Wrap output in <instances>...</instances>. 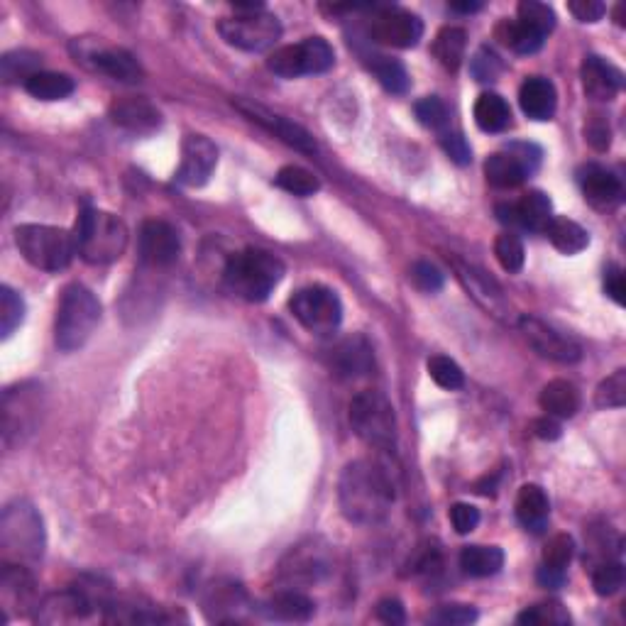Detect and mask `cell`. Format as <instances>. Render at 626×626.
<instances>
[{
    "label": "cell",
    "instance_id": "obj_1",
    "mask_svg": "<svg viewBox=\"0 0 626 626\" xmlns=\"http://www.w3.org/2000/svg\"><path fill=\"white\" fill-rule=\"evenodd\" d=\"M338 502L345 519L360 526L387 521L394 507V482L377 460H353L345 465L338 482Z\"/></svg>",
    "mask_w": 626,
    "mask_h": 626
},
{
    "label": "cell",
    "instance_id": "obj_2",
    "mask_svg": "<svg viewBox=\"0 0 626 626\" xmlns=\"http://www.w3.org/2000/svg\"><path fill=\"white\" fill-rule=\"evenodd\" d=\"M284 279V262L272 252L260 247H247L243 252H235L223 269V282L230 294L262 304L269 299L279 282Z\"/></svg>",
    "mask_w": 626,
    "mask_h": 626
},
{
    "label": "cell",
    "instance_id": "obj_3",
    "mask_svg": "<svg viewBox=\"0 0 626 626\" xmlns=\"http://www.w3.org/2000/svg\"><path fill=\"white\" fill-rule=\"evenodd\" d=\"M76 255L89 265H113L128 250V225L98 208H84L74 228Z\"/></svg>",
    "mask_w": 626,
    "mask_h": 626
},
{
    "label": "cell",
    "instance_id": "obj_4",
    "mask_svg": "<svg viewBox=\"0 0 626 626\" xmlns=\"http://www.w3.org/2000/svg\"><path fill=\"white\" fill-rule=\"evenodd\" d=\"M0 548H3V563L15 565H32L45 553V524L40 512L25 499L3 509Z\"/></svg>",
    "mask_w": 626,
    "mask_h": 626
},
{
    "label": "cell",
    "instance_id": "obj_5",
    "mask_svg": "<svg viewBox=\"0 0 626 626\" xmlns=\"http://www.w3.org/2000/svg\"><path fill=\"white\" fill-rule=\"evenodd\" d=\"M101 323V301L84 284H69L59 296L54 340L64 353L84 348Z\"/></svg>",
    "mask_w": 626,
    "mask_h": 626
},
{
    "label": "cell",
    "instance_id": "obj_6",
    "mask_svg": "<svg viewBox=\"0 0 626 626\" xmlns=\"http://www.w3.org/2000/svg\"><path fill=\"white\" fill-rule=\"evenodd\" d=\"M15 245H18L20 255L42 272H62L76 255L74 233L57 228V225H18Z\"/></svg>",
    "mask_w": 626,
    "mask_h": 626
},
{
    "label": "cell",
    "instance_id": "obj_7",
    "mask_svg": "<svg viewBox=\"0 0 626 626\" xmlns=\"http://www.w3.org/2000/svg\"><path fill=\"white\" fill-rule=\"evenodd\" d=\"M350 424L367 446L384 450L397 448V416L382 392L365 389L350 402Z\"/></svg>",
    "mask_w": 626,
    "mask_h": 626
},
{
    "label": "cell",
    "instance_id": "obj_8",
    "mask_svg": "<svg viewBox=\"0 0 626 626\" xmlns=\"http://www.w3.org/2000/svg\"><path fill=\"white\" fill-rule=\"evenodd\" d=\"M336 64V52L323 37H306V40L274 49L267 57V69L282 79L296 76L323 74Z\"/></svg>",
    "mask_w": 626,
    "mask_h": 626
},
{
    "label": "cell",
    "instance_id": "obj_9",
    "mask_svg": "<svg viewBox=\"0 0 626 626\" xmlns=\"http://www.w3.org/2000/svg\"><path fill=\"white\" fill-rule=\"evenodd\" d=\"M289 311L306 331L316 336H331L343 321V304L333 289L313 284L296 291L289 299Z\"/></svg>",
    "mask_w": 626,
    "mask_h": 626
},
{
    "label": "cell",
    "instance_id": "obj_10",
    "mask_svg": "<svg viewBox=\"0 0 626 626\" xmlns=\"http://www.w3.org/2000/svg\"><path fill=\"white\" fill-rule=\"evenodd\" d=\"M218 32L230 47L243 49V52H265L274 47L282 37V25L277 15L262 10L250 13H235L233 18H223L218 23Z\"/></svg>",
    "mask_w": 626,
    "mask_h": 626
},
{
    "label": "cell",
    "instance_id": "obj_11",
    "mask_svg": "<svg viewBox=\"0 0 626 626\" xmlns=\"http://www.w3.org/2000/svg\"><path fill=\"white\" fill-rule=\"evenodd\" d=\"M519 328L521 333H524L526 343H529L541 358L560 362V365H573V362H578L582 358V348L573 338L556 331V328L548 326L541 318L521 316Z\"/></svg>",
    "mask_w": 626,
    "mask_h": 626
},
{
    "label": "cell",
    "instance_id": "obj_12",
    "mask_svg": "<svg viewBox=\"0 0 626 626\" xmlns=\"http://www.w3.org/2000/svg\"><path fill=\"white\" fill-rule=\"evenodd\" d=\"M370 35L375 37L380 45L397 47V49H411L421 42L424 37V23L416 13L404 8H382L380 13L372 18Z\"/></svg>",
    "mask_w": 626,
    "mask_h": 626
},
{
    "label": "cell",
    "instance_id": "obj_13",
    "mask_svg": "<svg viewBox=\"0 0 626 626\" xmlns=\"http://www.w3.org/2000/svg\"><path fill=\"white\" fill-rule=\"evenodd\" d=\"M331 570L326 546H318L316 541H306L294 546L287 553V558L279 565V578L287 582L289 587L299 590L304 585H313Z\"/></svg>",
    "mask_w": 626,
    "mask_h": 626
},
{
    "label": "cell",
    "instance_id": "obj_14",
    "mask_svg": "<svg viewBox=\"0 0 626 626\" xmlns=\"http://www.w3.org/2000/svg\"><path fill=\"white\" fill-rule=\"evenodd\" d=\"M218 164V147L206 135H186L181 142V162L177 169V184L199 189L211 179Z\"/></svg>",
    "mask_w": 626,
    "mask_h": 626
},
{
    "label": "cell",
    "instance_id": "obj_15",
    "mask_svg": "<svg viewBox=\"0 0 626 626\" xmlns=\"http://www.w3.org/2000/svg\"><path fill=\"white\" fill-rule=\"evenodd\" d=\"M37 392L40 389L30 387V384H20L5 392L3 397V443L13 446L20 443L23 433H30L35 426V416L40 404H37Z\"/></svg>",
    "mask_w": 626,
    "mask_h": 626
},
{
    "label": "cell",
    "instance_id": "obj_16",
    "mask_svg": "<svg viewBox=\"0 0 626 626\" xmlns=\"http://www.w3.org/2000/svg\"><path fill=\"white\" fill-rule=\"evenodd\" d=\"M235 108H238L240 113H245L252 123L262 125V128L269 130V133L277 135L279 140L287 142V145L294 147V150L304 152V155H316L318 152V145H316V140H313V135L309 133V130L301 128V125H296L294 120L267 111V108L260 106V103L243 101V98L235 101Z\"/></svg>",
    "mask_w": 626,
    "mask_h": 626
},
{
    "label": "cell",
    "instance_id": "obj_17",
    "mask_svg": "<svg viewBox=\"0 0 626 626\" xmlns=\"http://www.w3.org/2000/svg\"><path fill=\"white\" fill-rule=\"evenodd\" d=\"M81 45V40H79ZM79 59L91 67L93 71L103 76H111L115 81H123V84H137L142 81L145 71H142L140 62L128 52V49L120 47H101V45H91L79 49Z\"/></svg>",
    "mask_w": 626,
    "mask_h": 626
},
{
    "label": "cell",
    "instance_id": "obj_18",
    "mask_svg": "<svg viewBox=\"0 0 626 626\" xmlns=\"http://www.w3.org/2000/svg\"><path fill=\"white\" fill-rule=\"evenodd\" d=\"M450 265H453L455 274H458L460 284H463V287L470 291V296L482 306V309H485L494 318H507V313H509L507 296H504L502 287L494 282L490 274L482 272L480 267L468 265V262L458 260V257H453V260H450Z\"/></svg>",
    "mask_w": 626,
    "mask_h": 626
},
{
    "label": "cell",
    "instance_id": "obj_19",
    "mask_svg": "<svg viewBox=\"0 0 626 626\" xmlns=\"http://www.w3.org/2000/svg\"><path fill=\"white\" fill-rule=\"evenodd\" d=\"M181 240L167 221H145L140 228V260L150 267H169L179 260Z\"/></svg>",
    "mask_w": 626,
    "mask_h": 626
},
{
    "label": "cell",
    "instance_id": "obj_20",
    "mask_svg": "<svg viewBox=\"0 0 626 626\" xmlns=\"http://www.w3.org/2000/svg\"><path fill=\"white\" fill-rule=\"evenodd\" d=\"M494 213H497L499 223L509 225V228L543 233V228L553 218V203L543 191H529L519 203H499Z\"/></svg>",
    "mask_w": 626,
    "mask_h": 626
},
{
    "label": "cell",
    "instance_id": "obj_21",
    "mask_svg": "<svg viewBox=\"0 0 626 626\" xmlns=\"http://www.w3.org/2000/svg\"><path fill=\"white\" fill-rule=\"evenodd\" d=\"M103 604V600L89 595L86 590H67L49 595L45 602L37 607V622L42 624H69L81 622V619L91 617L93 609Z\"/></svg>",
    "mask_w": 626,
    "mask_h": 626
},
{
    "label": "cell",
    "instance_id": "obj_22",
    "mask_svg": "<svg viewBox=\"0 0 626 626\" xmlns=\"http://www.w3.org/2000/svg\"><path fill=\"white\" fill-rule=\"evenodd\" d=\"M582 196L587 203H592L595 208L609 211V208L619 206L624 196L622 181L614 172H609L602 164H585L578 174Z\"/></svg>",
    "mask_w": 626,
    "mask_h": 626
},
{
    "label": "cell",
    "instance_id": "obj_23",
    "mask_svg": "<svg viewBox=\"0 0 626 626\" xmlns=\"http://www.w3.org/2000/svg\"><path fill=\"white\" fill-rule=\"evenodd\" d=\"M580 76H582V89H585V93L592 98V101H612V98H617V93L622 91V84H624L622 71L614 67V64L604 62V59L597 57V54L585 57Z\"/></svg>",
    "mask_w": 626,
    "mask_h": 626
},
{
    "label": "cell",
    "instance_id": "obj_24",
    "mask_svg": "<svg viewBox=\"0 0 626 626\" xmlns=\"http://www.w3.org/2000/svg\"><path fill=\"white\" fill-rule=\"evenodd\" d=\"M331 367L336 370V375L348 377V380L370 375L375 370V355H372L370 343L362 336L340 340L331 353Z\"/></svg>",
    "mask_w": 626,
    "mask_h": 626
},
{
    "label": "cell",
    "instance_id": "obj_25",
    "mask_svg": "<svg viewBox=\"0 0 626 626\" xmlns=\"http://www.w3.org/2000/svg\"><path fill=\"white\" fill-rule=\"evenodd\" d=\"M111 120L115 125H120V128L130 130V133L147 135L155 133L159 125H162V113L147 98L128 96L113 101Z\"/></svg>",
    "mask_w": 626,
    "mask_h": 626
},
{
    "label": "cell",
    "instance_id": "obj_26",
    "mask_svg": "<svg viewBox=\"0 0 626 626\" xmlns=\"http://www.w3.org/2000/svg\"><path fill=\"white\" fill-rule=\"evenodd\" d=\"M519 106L531 120H551L556 115L558 93L546 76H529L519 89Z\"/></svg>",
    "mask_w": 626,
    "mask_h": 626
},
{
    "label": "cell",
    "instance_id": "obj_27",
    "mask_svg": "<svg viewBox=\"0 0 626 626\" xmlns=\"http://www.w3.org/2000/svg\"><path fill=\"white\" fill-rule=\"evenodd\" d=\"M260 609L265 617L277 619V622H309L316 614V604H313L311 597L294 590V587H287V590L269 597Z\"/></svg>",
    "mask_w": 626,
    "mask_h": 626
},
{
    "label": "cell",
    "instance_id": "obj_28",
    "mask_svg": "<svg viewBox=\"0 0 626 626\" xmlns=\"http://www.w3.org/2000/svg\"><path fill=\"white\" fill-rule=\"evenodd\" d=\"M516 519L531 534H541L551 516V502L541 485H524L516 494Z\"/></svg>",
    "mask_w": 626,
    "mask_h": 626
},
{
    "label": "cell",
    "instance_id": "obj_29",
    "mask_svg": "<svg viewBox=\"0 0 626 626\" xmlns=\"http://www.w3.org/2000/svg\"><path fill=\"white\" fill-rule=\"evenodd\" d=\"M538 404L546 411V416H553V419H573L582 406L580 389L568 380H553L541 389Z\"/></svg>",
    "mask_w": 626,
    "mask_h": 626
},
{
    "label": "cell",
    "instance_id": "obj_30",
    "mask_svg": "<svg viewBox=\"0 0 626 626\" xmlns=\"http://www.w3.org/2000/svg\"><path fill=\"white\" fill-rule=\"evenodd\" d=\"M475 123L482 133H504L512 125V108L499 93H482L472 108Z\"/></svg>",
    "mask_w": 626,
    "mask_h": 626
},
{
    "label": "cell",
    "instance_id": "obj_31",
    "mask_svg": "<svg viewBox=\"0 0 626 626\" xmlns=\"http://www.w3.org/2000/svg\"><path fill=\"white\" fill-rule=\"evenodd\" d=\"M543 235H546V238L551 240V245L556 247L558 252H563V255H578V252H582L590 245V233H587L580 223L563 216H553L546 228H543Z\"/></svg>",
    "mask_w": 626,
    "mask_h": 626
},
{
    "label": "cell",
    "instance_id": "obj_32",
    "mask_svg": "<svg viewBox=\"0 0 626 626\" xmlns=\"http://www.w3.org/2000/svg\"><path fill=\"white\" fill-rule=\"evenodd\" d=\"M502 565L504 551L499 546H465L460 551V568L470 578H492Z\"/></svg>",
    "mask_w": 626,
    "mask_h": 626
},
{
    "label": "cell",
    "instance_id": "obj_33",
    "mask_svg": "<svg viewBox=\"0 0 626 626\" xmlns=\"http://www.w3.org/2000/svg\"><path fill=\"white\" fill-rule=\"evenodd\" d=\"M25 91L40 101H64L76 91V81L59 71H37L25 81Z\"/></svg>",
    "mask_w": 626,
    "mask_h": 626
},
{
    "label": "cell",
    "instance_id": "obj_34",
    "mask_svg": "<svg viewBox=\"0 0 626 626\" xmlns=\"http://www.w3.org/2000/svg\"><path fill=\"white\" fill-rule=\"evenodd\" d=\"M485 177L492 186H497V189H514V186L524 184L529 174L521 167L519 159L509 155L507 150H502L494 152V155L485 162Z\"/></svg>",
    "mask_w": 626,
    "mask_h": 626
},
{
    "label": "cell",
    "instance_id": "obj_35",
    "mask_svg": "<svg viewBox=\"0 0 626 626\" xmlns=\"http://www.w3.org/2000/svg\"><path fill=\"white\" fill-rule=\"evenodd\" d=\"M497 40L516 54H534L543 47L546 37L526 27L524 23H519V20H502L497 25Z\"/></svg>",
    "mask_w": 626,
    "mask_h": 626
},
{
    "label": "cell",
    "instance_id": "obj_36",
    "mask_svg": "<svg viewBox=\"0 0 626 626\" xmlns=\"http://www.w3.org/2000/svg\"><path fill=\"white\" fill-rule=\"evenodd\" d=\"M465 47H468V35L463 27H443L433 40V54L448 71L460 69L465 59Z\"/></svg>",
    "mask_w": 626,
    "mask_h": 626
},
{
    "label": "cell",
    "instance_id": "obj_37",
    "mask_svg": "<svg viewBox=\"0 0 626 626\" xmlns=\"http://www.w3.org/2000/svg\"><path fill=\"white\" fill-rule=\"evenodd\" d=\"M372 74L377 76V81L382 84L384 91L389 93H397V96H404L409 91L411 79H409V71L399 59L392 57H372L370 62Z\"/></svg>",
    "mask_w": 626,
    "mask_h": 626
},
{
    "label": "cell",
    "instance_id": "obj_38",
    "mask_svg": "<svg viewBox=\"0 0 626 626\" xmlns=\"http://www.w3.org/2000/svg\"><path fill=\"white\" fill-rule=\"evenodd\" d=\"M274 184H277L279 189L287 191V194L301 196V199L318 194V189H321V181L313 177L309 169L296 167V164L279 169L277 177H274Z\"/></svg>",
    "mask_w": 626,
    "mask_h": 626
},
{
    "label": "cell",
    "instance_id": "obj_39",
    "mask_svg": "<svg viewBox=\"0 0 626 626\" xmlns=\"http://www.w3.org/2000/svg\"><path fill=\"white\" fill-rule=\"evenodd\" d=\"M23 321H25L23 296L5 284V287H0V333H3V338L8 340L13 336L15 328H20Z\"/></svg>",
    "mask_w": 626,
    "mask_h": 626
},
{
    "label": "cell",
    "instance_id": "obj_40",
    "mask_svg": "<svg viewBox=\"0 0 626 626\" xmlns=\"http://www.w3.org/2000/svg\"><path fill=\"white\" fill-rule=\"evenodd\" d=\"M516 13H519V23L531 27V30L541 32L543 37L556 27V20H558L556 10H553L548 3H541V0H521Z\"/></svg>",
    "mask_w": 626,
    "mask_h": 626
},
{
    "label": "cell",
    "instance_id": "obj_41",
    "mask_svg": "<svg viewBox=\"0 0 626 626\" xmlns=\"http://www.w3.org/2000/svg\"><path fill=\"white\" fill-rule=\"evenodd\" d=\"M40 62H42L40 54L20 49V52H8L3 59H0V71H3L5 81L23 79V84H25L32 74L40 71Z\"/></svg>",
    "mask_w": 626,
    "mask_h": 626
},
{
    "label": "cell",
    "instance_id": "obj_42",
    "mask_svg": "<svg viewBox=\"0 0 626 626\" xmlns=\"http://www.w3.org/2000/svg\"><path fill=\"white\" fill-rule=\"evenodd\" d=\"M428 375H431V380L438 387L448 389V392H458V389L465 387V372L448 355H433V358H428Z\"/></svg>",
    "mask_w": 626,
    "mask_h": 626
},
{
    "label": "cell",
    "instance_id": "obj_43",
    "mask_svg": "<svg viewBox=\"0 0 626 626\" xmlns=\"http://www.w3.org/2000/svg\"><path fill=\"white\" fill-rule=\"evenodd\" d=\"M516 622L524 626H565L570 624V614L563 604L546 602L524 609V612L516 617Z\"/></svg>",
    "mask_w": 626,
    "mask_h": 626
},
{
    "label": "cell",
    "instance_id": "obj_44",
    "mask_svg": "<svg viewBox=\"0 0 626 626\" xmlns=\"http://www.w3.org/2000/svg\"><path fill=\"white\" fill-rule=\"evenodd\" d=\"M494 257H497V262L502 265L504 272H509V274L521 272V267H524V260H526V250L519 235H514V233L499 235V238L494 240Z\"/></svg>",
    "mask_w": 626,
    "mask_h": 626
},
{
    "label": "cell",
    "instance_id": "obj_45",
    "mask_svg": "<svg viewBox=\"0 0 626 626\" xmlns=\"http://www.w3.org/2000/svg\"><path fill=\"white\" fill-rule=\"evenodd\" d=\"M626 404V370H617L595 389L597 409H622Z\"/></svg>",
    "mask_w": 626,
    "mask_h": 626
},
{
    "label": "cell",
    "instance_id": "obj_46",
    "mask_svg": "<svg viewBox=\"0 0 626 626\" xmlns=\"http://www.w3.org/2000/svg\"><path fill=\"white\" fill-rule=\"evenodd\" d=\"M624 585V565L617 560H604L592 570V587L600 597H612Z\"/></svg>",
    "mask_w": 626,
    "mask_h": 626
},
{
    "label": "cell",
    "instance_id": "obj_47",
    "mask_svg": "<svg viewBox=\"0 0 626 626\" xmlns=\"http://www.w3.org/2000/svg\"><path fill=\"white\" fill-rule=\"evenodd\" d=\"M573 556H575L573 536L556 534L551 538V541L546 543V548H543V565H546V568H553V570H560V573H565V568H568Z\"/></svg>",
    "mask_w": 626,
    "mask_h": 626
},
{
    "label": "cell",
    "instance_id": "obj_48",
    "mask_svg": "<svg viewBox=\"0 0 626 626\" xmlns=\"http://www.w3.org/2000/svg\"><path fill=\"white\" fill-rule=\"evenodd\" d=\"M414 111H416V118H419V123L431 130H443L450 120L446 103H443L438 96L421 98V101L414 106Z\"/></svg>",
    "mask_w": 626,
    "mask_h": 626
},
{
    "label": "cell",
    "instance_id": "obj_49",
    "mask_svg": "<svg viewBox=\"0 0 626 626\" xmlns=\"http://www.w3.org/2000/svg\"><path fill=\"white\" fill-rule=\"evenodd\" d=\"M477 619V609L472 604H443L436 612L428 617L431 624H441V626H465L472 624Z\"/></svg>",
    "mask_w": 626,
    "mask_h": 626
},
{
    "label": "cell",
    "instance_id": "obj_50",
    "mask_svg": "<svg viewBox=\"0 0 626 626\" xmlns=\"http://www.w3.org/2000/svg\"><path fill=\"white\" fill-rule=\"evenodd\" d=\"M470 71H472V76H475L477 81L487 84V81H497L499 79V74H502V71H504V64H502V59H499L497 54L492 52L490 47H482V49H477V54H475V57H472Z\"/></svg>",
    "mask_w": 626,
    "mask_h": 626
},
{
    "label": "cell",
    "instance_id": "obj_51",
    "mask_svg": "<svg viewBox=\"0 0 626 626\" xmlns=\"http://www.w3.org/2000/svg\"><path fill=\"white\" fill-rule=\"evenodd\" d=\"M409 279L414 282L416 289L426 291V294H436V291H441L443 284H446L441 269L431 265V262H414V265H411Z\"/></svg>",
    "mask_w": 626,
    "mask_h": 626
},
{
    "label": "cell",
    "instance_id": "obj_52",
    "mask_svg": "<svg viewBox=\"0 0 626 626\" xmlns=\"http://www.w3.org/2000/svg\"><path fill=\"white\" fill-rule=\"evenodd\" d=\"M450 524H453V529L458 531L460 536L470 534V531L477 529V524H480V509L472 507V504H465V502H458L450 507Z\"/></svg>",
    "mask_w": 626,
    "mask_h": 626
},
{
    "label": "cell",
    "instance_id": "obj_53",
    "mask_svg": "<svg viewBox=\"0 0 626 626\" xmlns=\"http://www.w3.org/2000/svg\"><path fill=\"white\" fill-rule=\"evenodd\" d=\"M441 147L455 164H460V167H465V164L472 162V147H470V142L465 140V135L443 133L441 135Z\"/></svg>",
    "mask_w": 626,
    "mask_h": 626
},
{
    "label": "cell",
    "instance_id": "obj_54",
    "mask_svg": "<svg viewBox=\"0 0 626 626\" xmlns=\"http://www.w3.org/2000/svg\"><path fill=\"white\" fill-rule=\"evenodd\" d=\"M504 150H507L509 155H514L516 159H519V164L526 169V174H529V177L536 172L538 164H541V157H543L541 147L534 145V142H509Z\"/></svg>",
    "mask_w": 626,
    "mask_h": 626
},
{
    "label": "cell",
    "instance_id": "obj_55",
    "mask_svg": "<svg viewBox=\"0 0 626 626\" xmlns=\"http://www.w3.org/2000/svg\"><path fill=\"white\" fill-rule=\"evenodd\" d=\"M585 140L595 147L597 152L609 150V142H612V130L609 123L604 120V115H592L590 123L585 125Z\"/></svg>",
    "mask_w": 626,
    "mask_h": 626
},
{
    "label": "cell",
    "instance_id": "obj_56",
    "mask_svg": "<svg viewBox=\"0 0 626 626\" xmlns=\"http://www.w3.org/2000/svg\"><path fill=\"white\" fill-rule=\"evenodd\" d=\"M568 10L580 23H597L607 13V5L600 0H573V3H568Z\"/></svg>",
    "mask_w": 626,
    "mask_h": 626
},
{
    "label": "cell",
    "instance_id": "obj_57",
    "mask_svg": "<svg viewBox=\"0 0 626 626\" xmlns=\"http://www.w3.org/2000/svg\"><path fill=\"white\" fill-rule=\"evenodd\" d=\"M604 291H607V296L614 301V304H619V306L624 304L626 284H624L622 267L609 265L607 269H604Z\"/></svg>",
    "mask_w": 626,
    "mask_h": 626
},
{
    "label": "cell",
    "instance_id": "obj_58",
    "mask_svg": "<svg viewBox=\"0 0 626 626\" xmlns=\"http://www.w3.org/2000/svg\"><path fill=\"white\" fill-rule=\"evenodd\" d=\"M377 619H382L384 624H404L406 622V612L404 604L394 597H387L377 604Z\"/></svg>",
    "mask_w": 626,
    "mask_h": 626
},
{
    "label": "cell",
    "instance_id": "obj_59",
    "mask_svg": "<svg viewBox=\"0 0 626 626\" xmlns=\"http://www.w3.org/2000/svg\"><path fill=\"white\" fill-rule=\"evenodd\" d=\"M531 431H534V436L541 438V441H558V438L563 436L558 419H553V416L536 419L534 424H531Z\"/></svg>",
    "mask_w": 626,
    "mask_h": 626
},
{
    "label": "cell",
    "instance_id": "obj_60",
    "mask_svg": "<svg viewBox=\"0 0 626 626\" xmlns=\"http://www.w3.org/2000/svg\"><path fill=\"white\" fill-rule=\"evenodd\" d=\"M538 582H541L543 587H548V590H558L560 585L565 582V573H560V570H553V568H546V565H541L538 568Z\"/></svg>",
    "mask_w": 626,
    "mask_h": 626
},
{
    "label": "cell",
    "instance_id": "obj_61",
    "mask_svg": "<svg viewBox=\"0 0 626 626\" xmlns=\"http://www.w3.org/2000/svg\"><path fill=\"white\" fill-rule=\"evenodd\" d=\"M450 10L453 13H477V10H482V3L480 0H475V3H450Z\"/></svg>",
    "mask_w": 626,
    "mask_h": 626
}]
</instances>
